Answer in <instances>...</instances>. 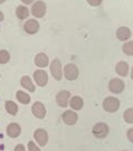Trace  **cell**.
<instances>
[{
    "instance_id": "cell-1",
    "label": "cell",
    "mask_w": 133,
    "mask_h": 151,
    "mask_svg": "<svg viewBox=\"0 0 133 151\" xmlns=\"http://www.w3.org/2000/svg\"><path fill=\"white\" fill-rule=\"evenodd\" d=\"M46 12H47V5L43 0H36L32 5L30 15H32L34 18H36V19L43 18V17H45Z\"/></svg>"
},
{
    "instance_id": "cell-2",
    "label": "cell",
    "mask_w": 133,
    "mask_h": 151,
    "mask_svg": "<svg viewBox=\"0 0 133 151\" xmlns=\"http://www.w3.org/2000/svg\"><path fill=\"white\" fill-rule=\"evenodd\" d=\"M102 104H103L104 111H106V112H109V113H114V112H116V111H119L120 106H121L120 100L115 96L105 97Z\"/></svg>"
},
{
    "instance_id": "cell-3",
    "label": "cell",
    "mask_w": 133,
    "mask_h": 151,
    "mask_svg": "<svg viewBox=\"0 0 133 151\" xmlns=\"http://www.w3.org/2000/svg\"><path fill=\"white\" fill-rule=\"evenodd\" d=\"M49 70H50V74L56 81H60L63 78V65L62 62L58 58H54L50 63H49Z\"/></svg>"
},
{
    "instance_id": "cell-4",
    "label": "cell",
    "mask_w": 133,
    "mask_h": 151,
    "mask_svg": "<svg viewBox=\"0 0 133 151\" xmlns=\"http://www.w3.org/2000/svg\"><path fill=\"white\" fill-rule=\"evenodd\" d=\"M92 133L96 139H104L110 133V128L104 122H97L94 124V127L92 129Z\"/></svg>"
},
{
    "instance_id": "cell-5",
    "label": "cell",
    "mask_w": 133,
    "mask_h": 151,
    "mask_svg": "<svg viewBox=\"0 0 133 151\" xmlns=\"http://www.w3.org/2000/svg\"><path fill=\"white\" fill-rule=\"evenodd\" d=\"M63 73H64V77L67 81H75L80 75L78 67L73 63H68L65 65L63 68Z\"/></svg>"
},
{
    "instance_id": "cell-6",
    "label": "cell",
    "mask_w": 133,
    "mask_h": 151,
    "mask_svg": "<svg viewBox=\"0 0 133 151\" xmlns=\"http://www.w3.org/2000/svg\"><path fill=\"white\" fill-rule=\"evenodd\" d=\"M125 88V83L120 77H114L109 82V91L113 94H120Z\"/></svg>"
},
{
    "instance_id": "cell-7",
    "label": "cell",
    "mask_w": 133,
    "mask_h": 151,
    "mask_svg": "<svg viewBox=\"0 0 133 151\" xmlns=\"http://www.w3.org/2000/svg\"><path fill=\"white\" fill-rule=\"evenodd\" d=\"M32 78L36 83V85L40 87L46 86L48 84V74L47 72L43 68H39V70H36L32 74Z\"/></svg>"
},
{
    "instance_id": "cell-8",
    "label": "cell",
    "mask_w": 133,
    "mask_h": 151,
    "mask_svg": "<svg viewBox=\"0 0 133 151\" xmlns=\"http://www.w3.org/2000/svg\"><path fill=\"white\" fill-rule=\"evenodd\" d=\"M34 139H35V142L39 147H46L48 143L49 135H48L46 130L43 129V128H39L34 132Z\"/></svg>"
},
{
    "instance_id": "cell-9",
    "label": "cell",
    "mask_w": 133,
    "mask_h": 151,
    "mask_svg": "<svg viewBox=\"0 0 133 151\" xmlns=\"http://www.w3.org/2000/svg\"><path fill=\"white\" fill-rule=\"evenodd\" d=\"M40 29V25L36 18H30L27 19L25 24H24V30L28 34V35H35L37 34Z\"/></svg>"
},
{
    "instance_id": "cell-10",
    "label": "cell",
    "mask_w": 133,
    "mask_h": 151,
    "mask_svg": "<svg viewBox=\"0 0 133 151\" xmlns=\"http://www.w3.org/2000/svg\"><path fill=\"white\" fill-rule=\"evenodd\" d=\"M70 97H72L70 92L67 90H62L56 94V103L60 108H67Z\"/></svg>"
},
{
    "instance_id": "cell-11",
    "label": "cell",
    "mask_w": 133,
    "mask_h": 151,
    "mask_svg": "<svg viewBox=\"0 0 133 151\" xmlns=\"http://www.w3.org/2000/svg\"><path fill=\"white\" fill-rule=\"evenodd\" d=\"M32 115H34L35 118H37V119H44V118L46 116V113H47L44 103L39 102V101L34 103L32 106Z\"/></svg>"
},
{
    "instance_id": "cell-12",
    "label": "cell",
    "mask_w": 133,
    "mask_h": 151,
    "mask_svg": "<svg viewBox=\"0 0 133 151\" xmlns=\"http://www.w3.org/2000/svg\"><path fill=\"white\" fill-rule=\"evenodd\" d=\"M115 35H116V38L119 40L125 43V42L130 40V38L132 37V30L127 26H121L116 29Z\"/></svg>"
},
{
    "instance_id": "cell-13",
    "label": "cell",
    "mask_w": 133,
    "mask_h": 151,
    "mask_svg": "<svg viewBox=\"0 0 133 151\" xmlns=\"http://www.w3.org/2000/svg\"><path fill=\"white\" fill-rule=\"evenodd\" d=\"M62 119L67 125H75L78 121V114L73 110H66L62 115Z\"/></svg>"
},
{
    "instance_id": "cell-14",
    "label": "cell",
    "mask_w": 133,
    "mask_h": 151,
    "mask_svg": "<svg viewBox=\"0 0 133 151\" xmlns=\"http://www.w3.org/2000/svg\"><path fill=\"white\" fill-rule=\"evenodd\" d=\"M6 132H7L8 137L15 139V138H18L20 135V133H22V127L18 123H16V122H12V123H9L7 125Z\"/></svg>"
},
{
    "instance_id": "cell-15",
    "label": "cell",
    "mask_w": 133,
    "mask_h": 151,
    "mask_svg": "<svg viewBox=\"0 0 133 151\" xmlns=\"http://www.w3.org/2000/svg\"><path fill=\"white\" fill-rule=\"evenodd\" d=\"M115 72L119 76L121 77H127L130 74V66L127 62L124 60H120L119 63L115 65Z\"/></svg>"
},
{
    "instance_id": "cell-16",
    "label": "cell",
    "mask_w": 133,
    "mask_h": 151,
    "mask_svg": "<svg viewBox=\"0 0 133 151\" xmlns=\"http://www.w3.org/2000/svg\"><path fill=\"white\" fill-rule=\"evenodd\" d=\"M35 65L39 67V68H45V67H47L48 65H49V57H48L47 54H45V53H38L36 56H35Z\"/></svg>"
},
{
    "instance_id": "cell-17",
    "label": "cell",
    "mask_w": 133,
    "mask_h": 151,
    "mask_svg": "<svg viewBox=\"0 0 133 151\" xmlns=\"http://www.w3.org/2000/svg\"><path fill=\"white\" fill-rule=\"evenodd\" d=\"M68 105L70 106V110L73 111H81L84 106V100L78 95H75L70 97Z\"/></svg>"
},
{
    "instance_id": "cell-18",
    "label": "cell",
    "mask_w": 133,
    "mask_h": 151,
    "mask_svg": "<svg viewBox=\"0 0 133 151\" xmlns=\"http://www.w3.org/2000/svg\"><path fill=\"white\" fill-rule=\"evenodd\" d=\"M20 85H22L27 92H30V93L35 92V90H36L35 83L32 82V80L29 76H27V75L22 76V78H20Z\"/></svg>"
},
{
    "instance_id": "cell-19",
    "label": "cell",
    "mask_w": 133,
    "mask_h": 151,
    "mask_svg": "<svg viewBox=\"0 0 133 151\" xmlns=\"http://www.w3.org/2000/svg\"><path fill=\"white\" fill-rule=\"evenodd\" d=\"M15 12H16V17L18 19H20V20H26V19H28L29 15H30V9H28L27 6L20 5L16 8V11H15Z\"/></svg>"
},
{
    "instance_id": "cell-20",
    "label": "cell",
    "mask_w": 133,
    "mask_h": 151,
    "mask_svg": "<svg viewBox=\"0 0 133 151\" xmlns=\"http://www.w3.org/2000/svg\"><path fill=\"white\" fill-rule=\"evenodd\" d=\"M16 99L18 100V102L22 103V104H29L32 101V97L30 95L25 91H17L16 93Z\"/></svg>"
},
{
    "instance_id": "cell-21",
    "label": "cell",
    "mask_w": 133,
    "mask_h": 151,
    "mask_svg": "<svg viewBox=\"0 0 133 151\" xmlns=\"http://www.w3.org/2000/svg\"><path fill=\"white\" fill-rule=\"evenodd\" d=\"M5 109L7 111V113H9L10 115H17L19 108L17 105V103H15L14 101H6L5 103Z\"/></svg>"
},
{
    "instance_id": "cell-22",
    "label": "cell",
    "mask_w": 133,
    "mask_h": 151,
    "mask_svg": "<svg viewBox=\"0 0 133 151\" xmlns=\"http://www.w3.org/2000/svg\"><path fill=\"white\" fill-rule=\"evenodd\" d=\"M122 52L127 56H133V40H128L123 44Z\"/></svg>"
},
{
    "instance_id": "cell-23",
    "label": "cell",
    "mask_w": 133,
    "mask_h": 151,
    "mask_svg": "<svg viewBox=\"0 0 133 151\" xmlns=\"http://www.w3.org/2000/svg\"><path fill=\"white\" fill-rule=\"evenodd\" d=\"M9 60H10V53L6 49H0V64H7L9 63Z\"/></svg>"
},
{
    "instance_id": "cell-24",
    "label": "cell",
    "mask_w": 133,
    "mask_h": 151,
    "mask_svg": "<svg viewBox=\"0 0 133 151\" xmlns=\"http://www.w3.org/2000/svg\"><path fill=\"white\" fill-rule=\"evenodd\" d=\"M123 120L129 124H133V108H129L123 113Z\"/></svg>"
},
{
    "instance_id": "cell-25",
    "label": "cell",
    "mask_w": 133,
    "mask_h": 151,
    "mask_svg": "<svg viewBox=\"0 0 133 151\" xmlns=\"http://www.w3.org/2000/svg\"><path fill=\"white\" fill-rule=\"evenodd\" d=\"M27 148H28V151H42L39 146L35 141H29L28 145H27Z\"/></svg>"
},
{
    "instance_id": "cell-26",
    "label": "cell",
    "mask_w": 133,
    "mask_h": 151,
    "mask_svg": "<svg viewBox=\"0 0 133 151\" xmlns=\"http://www.w3.org/2000/svg\"><path fill=\"white\" fill-rule=\"evenodd\" d=\"M86 2L91 6V7H98L102 5L103 0H86Z\"/></svg>"
},
{
    "instance_id": "cell-27",
    "label": "cell",
    "mask_w": 133,
    "mask_h": 151,
    "mask_svg": "<svg viewBox=\"0 0 133 151\" xmlns=\"http://www.w3.org/2000/svg\"><path fill=\"white\" fill-rule=\"evenodd\" d=\"M127 138L129 139L130 142H132L133 143V127L132 128H130V129L127 131Z\"/></svg>"
},
{
    "instance_id": "cell-28",
    "label": "cell",
    "mask_w": 133,
    "mask_h": 151,
    "mask_svg": "<svg viewBox=\"0 0 133 151\" xmlns=\"http://www.w3.org/2000/svg\"><path fill=\"white\" fill-rule=\"evenodd\" d=\"M14 151H26V148H25V146H24V145L19 143V145H17V146L15 147Z\"/></svg>"
},
{
    "instance_id": "cell-29",
    "label": "cell",
    "mask_w": 133,
    "mask_h": 151,
    "mask_svg": "<svg viewBox=\"0 0 133 151\" xmlns=\"http://www.w3.org/2000/svg\"><path fill=\"white\" fill-rule=\"evenodd\" d=\"M35 1H36V0H22V4H24V5H27V6H28V5H32Z\"/></svg>"
},
{
    "instance_id": "cell-30",
    "label": "cell",
    "mask_w": 133,
    "mask_h": 151,
    "mask_svg": "<svg viewBox=\"0 0 133 151\" xmlns=\"http://www.w3.org/2000/svg\"><path fill=\"white\" fill-rule=\"evenodd\" d=\"M4 19H5V16H4V12H2V11L0 10V22H2Z\"/></svg>"
},
{
    "instance_id": "cell-31",
    "label": "cell",
    "mask_w": 133,
    "mask_h": 151,
    "mask_svg": "<svg viewBox=\"0 0 133 151\" xmlns=\"http://www.w3.org/2000/svg\"><path fill=\"white\" fill-rule=\"evenodd\" d=\"M130 77H131V80L133 81V66L131 67V70H130Z\"/></svg>"
},
{
    "instance_id": "cell-32",
    "label": "cell",
    "mask_w": 133,
    "mask_h": 151,
    "mask_svg": "<svg viewBox=\"0 0 133 151\" xmlns=\"http://www.w3.org/2000/svg\"><path fill=\"white\" fill-rule=\"evenodd\" d=\"M6 1H7V0H0V5L4 4V2H6Z\"/></svg>"
},
{
    "instance_id": "cell-33",
    "label": "cell",
    "mask_w": 133,
    "mask_h": 151,
    "mask_svg": "<svg viewBox=\"0 0 133 151\" xmlns=\"http://www.w3.org/2000/svg\"><path fill=\"white\" fill-rule=\"evenodd\" d=\"M123 151H129V150H123Z\"/></svg>"
},
{
    "instance_id": "cell-34",
    "label": "cell",
    "mask_w": 133,
    "mask_h": 151,
    "mask_svg": "<svg viewBox=\"0 0 133 151\" xmlns=\"http://www.w3.org/2000/svg\"><path fill=\"white\" fill-rule=\"evenodd\" d=\"M0 76H1V75H0Z\"/></svg>"
},
{
    "instance_id": "cell-35",
    "label": "cell",
    "mask_w": 133,
    "mask_h": 151,
    "mask_svg": "<svg viewBox=\"0 0 133 151\" xmlns=\"http://www.w3.org/2000/svg\"><path fill=\"white\" fill-rule=\"evenodd\" d=\"M132 35H133V34H132Z\"/></svg>"
}]
</instances>
